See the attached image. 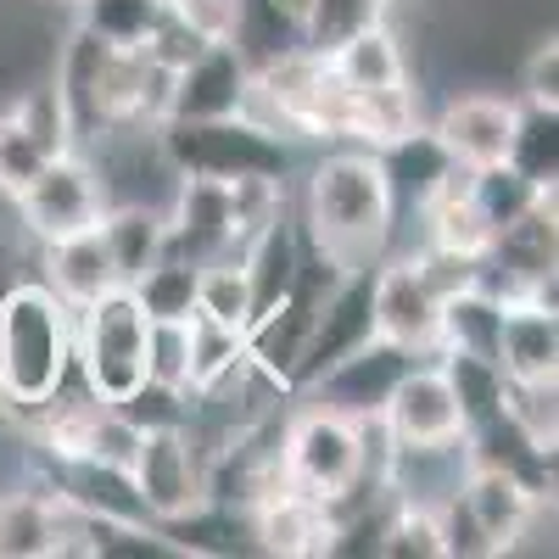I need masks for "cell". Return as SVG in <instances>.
Here are the masks:
<instances>
[{
	"label": "cell",
	"mask_w": 559,
	"mask_h": 559,
	"mask_svg": "<svg viewBox=\"0 0 559 559\" xmlns=\"http://www.w3.org/2000/svg\"><path fill=\"white\" fill-rule=\"evenodd\" d=\"M302 241L347 269H376L397 241V202L369 146H331L319 152L302 185Z\"/></svg>",
	"instance_id": "1"
},
{
	"label": "cell",
	"mask_w": 559,
	"mask_h": 559,
	"mask_svg": "<svg viewBox=\"0 0 559 559\" xmlns=\"http://www.w3.org/2000/svg\"><path fill=\"white\" fill-rule=\"evenodd\" d=\"M73 381V308L39 280L0 292V414H34Z\"/></svg>",
	"instance_id": "2"
},
{
	"label": "cell",
	"mask_w": 559,
	"mask_h": 559,
	"mask_svg": "<svg viewBox=\"0 0 559 559\" xmlns=\"http://www.w3.org/2000/svg\"><path fill=\"white\" fill-rule=\"evenodd\" d=\"M386 459H392V442H386V431L376 426V419L358 426V419L324 408V403H308V408L280 419V471H286L292 487L324 498L331 509L347 503L364 487H381Z\"/></svg>",
	"instance_id": "3"
},
{
	"label": "cell",
	"mask_w": 559,
	"mask_h": 559,
	"mask_svg": "<svg viewBox=\"0 0 559 559\" xmlns=\"http://www.w3.org/2000/svg\"><path fill=\"white\" fill-rule=\"evenodd\" d=\"M157 146H163L174 179L236 185V179H292V168H297V140H286L252 112L157 123Z\"/></svg>",
	"instance_id": "4"
},
{
	"label": "cell",
	"mask_w": 559,
	"mask_h": 559,
	"mask_svg": "<svg viewBox=\"0 0 559 559\" xmlns=\"http://www.w3.org/2000/svg\"><path fill=\"white\" fill-rule=\"evenodd\" d=\"M146 331L152 319L129 286L73 308V376L84 381L90 397L118 403L123 392L146 381Z\"/></svg>",
	"instance_id": "5"
},
{
	"label": "cell",
	"mask_w": 559,
	"mask_h": 559,
	"mask_svg": "<svg viewBox=\"0 0 559 559\" xmlns=\"http://www.w3.org/2000/svg\"><path fill=\"white\" fill-rule=\"evenodd\" d=\"M12 213H17L23 236H28L34 247H45V241L73 236V229L102 224V213H107V185H102L96 163L73 146V152H57L51 163H45V168L23 185L17 202H12Z\"/></svg>",
	"instance_id": "6"
},
{
	"label": "cell",
	"mask_w": 559,
	"mask_h": 559,
	"mask_svg": "<svg viewBox=\"0 0 559 559\" xmlns=\"http://www.w3.org/2000/svg\"><path fill=\"white\" fill-rule=\"evenodd\" d=\"M129 481L146 503V515L157 526H179L207 509V464H202V442L191 426L179 431H146L134 442L129 459Z\"/></svg>",
	"instance_id": "7"
},
{
	"label": "cell",
	"mask_w": 559,
	"mask_h": 559,
	"mask_svg": "<svg viewBox=\"0 0 559 559\" xmlns=\"http://www.w3.org/2000/svg\"><path fill=\"white\" fill-rule=\"evenodd\" d=\"M364 342H376V269H347V274L331 280V292L313 308L308 342H302L297 376H292V397L302 386H313L331 364L358 353Z\"/></svg>",
	"instance_id": "8"
},
{
	"label": "cell",
	"mask_w": 559,
	"mask_h": 559,
	"mask_svg": "<svg viewBox=\"0 0 559 559\" xmlns=\"http://www.w3.org/2000/svg\"><path fill=\"white\" fill-rule=\"evenodd\" d=\"M376 426L386 431L392 448H448L464 437V414H459V397L442 376L437 358H414L397 386L386 392L381 403V419Z\"/></svg>",
	"instance_id": "9"
},
{
	"label": "cell",
	"mask_w": 559,
	"mask_h": 559,
	"mask_svg": "<svg viewBox=\"0 0 559 559\" xmlns=\"http://www.w3.org/2000/svg\"><path fill=\"white\" fill-rule=\"evenodd\" d=\"M515 129H521V102L515 96H492V90L448 96L442 112L431 118V134L442 140V152L453 157V168H464V174L509 163Z\"/></svg>",
	"instance_id": "10"
},
{
	"label": "cell",
	"mask_w": 559,
	"mask_h": 559,
	"mask_svg": "<svg viewBox=\"0 0 559 559\" xmlns=\"http://www.w3.org/2000/svg\"><path fill=\"white\" fill-rule=\"evenodd\" d=\"M437 324H442V297L431 292V280L414 269L408 252H386L376 263V336L414 358H431Z\"/></svg>",
	"instance_id": "11"
},
{
	"label": "cell",
	"mask_w": 559,
	"mask_h": 559,
	"mask_svg": "<svg viewBox=\"0 0 559 559\" xmlns=\"http://www.w3.org/2000/svg\"><path fill=\"white\" fill-rule=\"evenodd\" d=\"M247 532H252L258 554L313 559V554H331V543H336V509L292 481H280L274 492H263L247 509Z\"/></svg>",
	"instance_id": "12"
},
{
	"label": "cell",
	"mask_w": 559,
	"mask_h": 559,
	"mask_svg": "<svg viewBox=\"0 0 559 559\" xmlns=\"http://www.w3.org/2000/svg\"><path fill=\"white\" fill-rule=\"evenodd\" d=\"M247 96H252V73H247V62L218 39V45H202L191 62L168 73L163 123H197V118L247 112Z\"/></svg>",
	"instance_id": "13"
},
{
	"label": "cell",
	"mask_w": 559,
	"mask_h": 559,
	"mask_svg": "<svg viewBox=\"0 0 559 559\" xmlns=\"http://www.w3.org/2000/svg\"><path fill=\"white\" fill-rule=\"evenodd\" d=\"M408 364H414V353H403V347H392V342L376 336V342H364L358 353H347L342 364H331L297 397L324 403V408L358 419V426H369V419H381V403H386V392L397 386V376H403Z\"/></svg>",
	"instance_id": "14"
},
{
	"label": "cell",
	"mask_w": 559,
	"mask_h": 559,
	"mask_svg": "<svg viewBox=\"0 0 559 559\" xmlns=\"http://www.w3.org/2000/svg\"><path fill=\"white\" fill-rule=\"evenodd\" d=\"M459 503L464 515L476 521V532L487 537L492 554H509L521 548V537L532 532L537 509H543V492H532L515 471H498V464H471L459 481Z\"/></svg>",
	"instance_id": "15"
},
{
	"label": "cell",
	"mask_w": 559,
	"mask_h": 559,
	"mask_svg": "<svg viewBox=\"0 0 559 559\" xmlns=\"http://www.w3.org/2000/svg\"><path fill=\"white\" fill-rule=\"evenodd\" d=\"M487 263L509 269L532 292V302L554 308V280H559V218H554V191L537 197L521 218L492 229V247L481 252Z\"/></svg>",
	"instance_id": "16"
},
{
	"label": "cell",
	"mask_w": 559,
	"mask_h": 559,
	"mask_svg": "<svg viewBox=\"0 0 559 559\" xmlns=\"http://www.w3.org/2000/svg\"><path fill=\"white\" fill-rule=\"evenodd\" d=\"M39 286L51 297H62L68 308H84V302L118 292L123 280H118V263H112V247L102 236V224L73 229V236H62V241H45L39 247Z\"/></svg>",
	"instance_id": "17"
},
{
	"label": "cell",
	"mask_w": 559,
	"mask_h": 559,
	"mask_svg": "<svg viewBox=\"0 0 559 559\" xmlns=\"http://www.w3.org/2000/svg\"><path fill=\"white\" fill-rule=\"evenodd\" d=\"M492 358L509 386H543L559 381V308L543 302H509L498 313Z\"/></svg>",
	"instance_id": "18"
},
{
	"label": "cell",
	"mask_w": 559,
	"mask_h": 559,
	"mask_svg": "<svg viewBox=\"0 0 559 559\" xmlns=\"http://www.w3.org/2000/svg\"><path fill=\"white\" fill-rule=\"evenodd\" d=\"M68 503L39 476L0 487V559H62Z\"/></svg>",
	"instance_id": "19"
},
{
	"label": "cell",
	"mask_w": 559,
	"mask_h": 559,
	"mask_svg": "<svg viewBox=\"0 0 559 559\" xmlns=\"http://www.w3.org/2000/svg\"><path fill=\"white\" fill-rule=\"evenodd\" d=\"M376 157H381V174H386V185H392L397 218H403V213H419V207H426V202L442 191V185L459 174V168H453V157L442 152V140L431 134V123L408 129L403 140L381 146Z\"/></svg>",
	"instance_id": "20"
},
{
	"label": "cell",
	"mask_w": 559,
	"mask_h": 559,
	"mask_svg": "<svg viewBox=\"0 0 559 559\" xmlns=\"http://www.w3.org/2000/svg\"><path fill=\"white\" fill-rule=\"evenodd\" d=\"M247 331L236 324H218L207 313H191L185 324V392L202 397V392H218L229 381L247 376Z\"/></svg>",
	"instance_id": "21"
},
{
	"label": "cell",
	"mask_w": 559,
	"mask_h": 559,
	"mask_svg": "<svg viewBox=\"0 0 559 559\" xmlns=\"http://www.w3.org/2000/svg\"><path fill=\"white\" fill-rule=\"evenodd\" d=\"M224 45L247 62V73H263L274 62H286L292 51H302L297 7H292V0H241L236 28H229Z\"/></svg>",
	"instance_id": "22"
},
{
	"label": "cell",
	"mask_w": 559,
	"mask_h": 559,
	"mask_svg": "<svg viewBox=\"0 0 559 559\" xmlns=\"http://www.w3.org/2000/svg\"><path fill=\"white\" fill-rule=\"evenodd\" d=\"M419 224H426V247H442V252H459V258H481L492 247V224L481 218L464 168L419 207Z\"/></svg>",
	"instance_id": "23"
},
{
	"label": "cell",
	"mask_w": 559,
	"mask_h": 559,
	"mask_svg": "<svg viewBox=\"0 0 559 559\" xmlns=\"http://www.w3.org/2000/svg\"><path fill=\"white\" fill-rule=\"evenodd\" d=\"M324 68H331V79L342 90H392V84H408L414 68H408V51L392 23L381 28H364L358 39H347L342 51L324 57Z\"/></svg>",
	"instance_id": "24"
},
{
	"label": "cell",
	"mask_w": 559,
	"mask_h": 559,
	"mask_svg": "<svg viewBox=\"0 0 559 559\" xmlns=\"http://www.w3.org/2000/svg\"><path fill=\"white\" fill-rule=\"evenodd\" d=\"M102 236H107V247H112L118 280H123V286H134V280L168 252V218H163V207H152V202H112V207L102 213Z\"/></svg>",
	"instance_id": "25"
},
{
	"label": "cell",
	"mask_w": 559,
	"mask_h": 559,
	"mask_svg": "<svg viewBox=\"0 0 559 559\" xmlns=\"http://www.w3.org/2000/svg\"><path fill=\"white\" fill-rule=\"evenodd\" d=\"M397 0H297V28H302V51L308 57H331L364 28L392 23Z\"/></svg>",
	"instance_id": "26"
},
{
	"label": "cell",
	"mask_w": 559,
	"mask_h": 559,
	"mask_svg": "<svg viewBox=\"0 0 559 559\" xmlns=\"http://www.w3.org/2000/svg\"><path fill=\"white\" fill-rule=\"evenodd\" d=\"M437 364H442V376L459 397L464 431L487 426V419H498L509 408V381H503L498 358H487V353H437Z\"/></svg>",
	"instance_id": "27"
},
{
	"label": "cell",
	"mask_w": 559,
	"mask_h": 559,
	"mask_svg": "<svg viewBox=\"0 0 559 559\" xmlns=\"http://www.w3.org/2000/svg\"><path fill=\"white\" fill-rule=\"evenodd\" d=\"M68 12L84 34H96L112 51H140L152 39V28L163 23L168 0H73Z\"/></svg>",
	"instance_id": "28"
},
{
	"label": "cell",
	"mask_w": 559,
	"mask_h": 559,
	"mask_svg": "<svg viewBox=\"0 0 559 559\" xmlns=\"http://www.w3.org/2000/svg\"><path fill=\"white\" fill-rule=\"evenodd\" d=\"M197 269L202 263L179 258V252H163L129 292H134L140 308H146V319H191L197 313Z\"/></svg>",
	"instance_id": "29"
},
{
	"label": "cell",
	"mask_w": 559,
	"mask_h": 559,
	"mask_svg": "<svg viewBox=\"0 0 559 559\" xmlns=\"http://www.w3.org/2000/svg\"><path fill=\"white\" fill-rule=\"evenodd\" d=\"M197 313H207L218 324H236V331L252 324V286H247L241 252L213 258V263L197 269Z\"/></svg>",
	"instance_id": "30"
},
{
	"label": "cell",
	"mask_w": 559,
	"mask_h": 559,
	"mask_svg": "<svg viewBox=\"0 0 559 559\" xmlns=\"http://www.w3.org/2000/svg\"><path fill=\"white\" fill-rule=\"evenodd\" d=\"M509 163H515L532 185L554 191L559 185V107H521V129H515V146H509Z\"/></svg>",
	"instance_id": "31"
},
{
	"label": "cell",
	"mask_w": 559,
	"mask_h": 559,
	"mask_svg": "<svg viewBox=\"0 0 559 559\" xmlns=\"http://www.w3.org/2000/svg\"><path fill=\"white\" fill-rule=\"evenodd\" d=\"M471 197H476V207H481V218L492 224V229H503L509 218H521L537 197H548L543 185H532L515 163H492V168H476L471 174Z\"/></svg>",
	"instance_id": "32"
},
{
	"label": "cell",
	"mask_w": 559,
	"mask_h": 559,
	"mask_svg": "<svg viewBox=\"0 0 559 559\" xmlns=\"http://www.w3.org/2000/svg\"><path fill=\"white\" fill-rule=\"evenodd\" d=\"M129 426L146 437V431H179V426H191V414H197V403H191V392L185 386H168V381H140L134 392H123L118 403H112Z\"/></svg>",
	"instance_id": "33"
},
{
	"label": "cell",
	"mask_w": 559,
	"mask_h": 559,
	"mask_svg": "<svg viewBox=\"0 0 559 559\" xmlns=\"http://www.w3.org/2000/svg\"><path fill=\"white\" fill-rule=\"evenodd\" d=\"M45 163H51V152L34 140V129H28L12 107H0V202L12 207L17 191H23V185H28Z\"/></svg>",
	"instance_id": "34"
},
{
	"label": "cell",
	"mask_w": 559,
	"mask_h": 559,
	"mask_svg": "<svg viewBox=\"0 0 559 559\" xmlns=\"http://www.w3.org/2000/svg\"><path fill=\"white\" fill-rule=\"evenodd\" d=\"M515 102H521V107H559V39H554V34H543L532 51L521 57Z\"/></svg>",
	"instance_id": "35"
},
{
	"label": "cell",
	"mask_w": 559,
	"mask_h": 559,
	"mask_svg": "<svg viewBox=\"0 0 559 559\" xmlns=\"http://www.w3.org/2000/svg\"><path fill=\"white\" fill-rule=\"evenodd\" d=\"M168 12L179 23H191L207 45H218V39H229V28H236L241 0H168Z\"/></svg>",
	"instance_id": "36"
},
{
	"label": "cell",
	"mask_w": 559,
	"mask_h": 559,
	"mask_svg": "<svg viewBox=\"0 0 559 559\" xmlns=\"http://www.w3.org/2000/svg\"><path fill=\"white\" fill-rule=\"evenodd\" d=\"M34 7H57V12H68V7H73V0H34Z\"/></svg>",
	"instance_id": "37"
}]
</instances>
